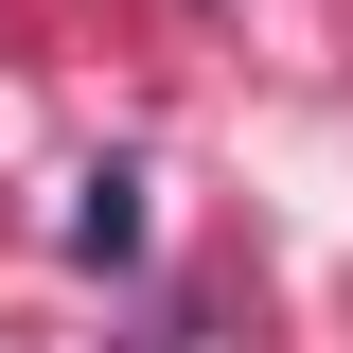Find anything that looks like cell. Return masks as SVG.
I'll return each mask as SVG.
<instances>
[{
  "instance_id": "1",
  "label": "cell",
  "mask_w": 353,
  "mask_h": 353,
  "mask_svg": "<svg viewBox=\"0 0 353 353\" xmlns=\"http://www.w3.org/2000/svg\"><path fill=\"white\" fill-rule=\"evenodd\" d=\"M71 265H141V176H124V159L71 194Z\"/></svg>"
}]
</instances>
